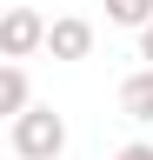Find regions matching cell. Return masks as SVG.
Instances as JSON below:
<instances>
[{
    "label": "cell",
    "instance_id": "obj_3",
    "mask_svg": "<svg viewBox=\"0 0 153 160\" xmlns=\"http://www.w3.org/2000/svg\"><path fill=\"white\" fill-rule=\"evenodd\" d=\"M47 53H53V60H87V53H93V20L60 13V20H53V33H47Z\"/></svg>",
    "mask_w": 153,
    "mask_h": 160
},
{
    "label": "cell",
    "instance_id": "obj_8",
    "mask_svg": "<svg viewBox=\"0 0 153 160\" xmlns=\"http://www.w3.org/2000/svg\"><path fill=\"white\" fill-rule=\"evenodd\" d=\"M140 60H146V67H153V27L140 33Z\"/></svg>",
    "mask_w": 153,
    "mask_h": 160
},
{
    "label": "cell",
    "instance_id": "obj_2",
    "mask_svg": "<svg viewBox=\"0 0 153 160\" xmlns=\"http://www.w3.org/2000/svg\"><path fill=\"white\" fill-rule=\"evenodd\" d=\"M47 33H53V20H40L33 7H7V20H0V53L20 67L27 53H47Z\"/></svg>",
    "mask_w": 153,
    "mask_h": 160
},
{
    "label": "cell",
    "instance_id": "obj_7",
    "mask_svg": "<svg viewBox=\"0 0 153 160\" xmlns=\"http://www.w3.org/2000/svg\"><path fill=\"white\" fill-rule=\"evenodd\" d=\"M113 160H153V147H146V140H127V147L113 153Z\"/></svg>",
    "mask_w": 153,
    "mask_h": 160
},
{
    "label": "cell",
    "instance_id": "obj_1",
    "mask_svg": "<svg viewBox=\"0 0 153 160\" xmlns=\"http://www.w3.org/2000/svg\"><path fill=\"white\" fill-rule=\"evenodd\" d=\"M7 147H13V160H60L67 153V120L53 107H33L7 127Z\"/></svg>",
    "mask_w": 153,
    "mask_h": 160
},
{
    "label": "cell",
    "instance_id": "obj_5",
    "mask_svg": "<svg viewBox=\"0 0 153 160\" xmlns=\"http://www.w3.org/2000/svg\"><path fill=\"white\" fill-rule=\"evenodd\" d=\"M0 113H7V127H13L20 113H33V87H27V67H13V60L0 67Z\"/></svg>",
    "mask_w": 153,
    "mask_h": 160
},
{
    "label": "cell",
    "instance_id": "obj_6",
    "mask_svg": "<svg viewBox=\"0 0 153 160\" xmlns=\"http://www.w3.org/2000/svg\"><path fill=\"white\" fill-rule=\"evenodd\" d=\"M113 27H133V33H146L153 27V0H100Z\"/></svg>",
    "mask_w": 153,
    "mask_h": 160
},
{
    "label": "cell",
    "instance_id": "obj_4",
    "mask_svg": "<svg viewBox=\"0 0 153 160\" xmlns=\"http://www.w3.org/2000/svg\"><path fill=\"white\" fill-rule=\"evenodd\" d=\"M120 113L133 127H153V67H140V73L120 80Z\"/></svg>",
    "mask_w": 153,
    "mask_h": 160
}]
</instances>
